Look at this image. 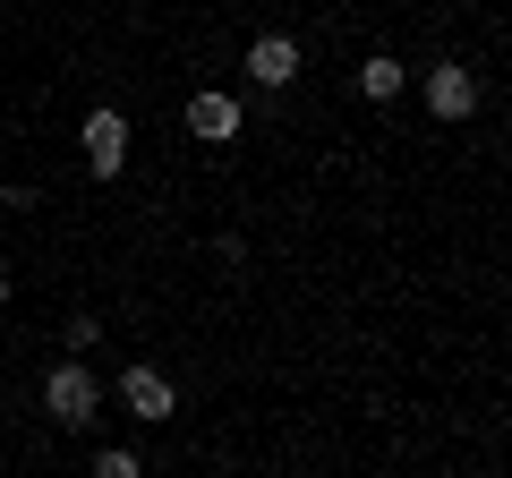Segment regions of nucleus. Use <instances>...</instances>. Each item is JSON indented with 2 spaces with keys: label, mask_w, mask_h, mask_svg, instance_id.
<instances>
[{
  "label": "nucleus",
  "mask_w": 512,
  "mask_h": 478,
  "mask_svg": "<svg viewBox=\"0 0 512 478\" xmlns=\"http://www.w3.org/2000/svg\"><path fill=\"white\" fill-rule=\"evenodd\" d=\"M43 410H52L60 427H94V410H103V376H94L86 359H60V368L43 376Z\"/></svg>",
  "instance_id": "1"
},
{
  "label": "nucleus",
  "mask_w": 512,
  "mask_h": 478,
  "mask_svg": "<svg viewBox=\"0 0 512 478\" xmlns=\"http://www.w3.org/2000/svg\"><path fill=\"white\" fill-rule=\"evenodd\" d=\"M402 60H393V52H376V60H359V94H367V103H393V94H402Z\"/></svg>",
  "instance_id": "7"
},
{
  "label": "nucleus",
  "mask_w": 512,
  "mask_h": 478,
  "mask_svg": "<svg viewBox=\"0 0 512 478\" xmlns=\"http://www.w3.org/2000/svg\"><path fill=\"white\" fill-rule=\"evenodd\" d=\"M248 77H256L265 94H282V86L299 77V43H291V35H256V43H248Z\"/></svg>",
  "instance_id": "5"
},
{
  "label": "nucleus",
  "mask_w": 512,
  "mask_h": 478,
  "mask_svg": "<svg viewBox=\"0 0 512 478\" xmlns=\"http://www.w3.org/2000/svg\"><path fill=\"white\" fill-rule=\"evenodd\" d=\"M0 308H9V274H0Z\"/></svg>",
  "instance_id": "9"
},
{
  "label": "nucleus",
  "mask_w": 512,
  "mask_h": 478,
  "mask_svg": "<svg viewBox=\"0 0 512 478\" xmlns=\"http://www.w3.org/2000/svg\"><path fill=\"white\" fill-rule=\"evenodd\" d=\"M94 478H146V461H137V453H120V444H111V453H94Z\"/></svg>",
  "instance_id": "8"
},
{
  "label": "nucleus",
  "mask_w": 512,
  "mask_h": 478,
  "mask_svg": "<svg viewBox=\"0 0 512 478\" xmlns=\"http://www.w3.org/2000/svg\"><path fill=\"white\" fill-rule=\"evenodd\" d=\"M188 137L231 146V137H239V94H188Z\"/></svg>",
  "instance_id": "6"
},
{
  "label": "nucleus",
  "mask_w": 512,
  "mask_h": 478,
  "mask_svg": "<svg viewBox=\"0 0 512 478\" xmlns=\"http://www.w3.org/2000/svg\"><path fill=\"white\" fill-rule=\"evenodd\" d=\"M120 163H128V120L120 111H86V171L94 180H120Z\"/></svg>",
  "instance_id": "2"
},
{
  "label": "nucleus",
  "mask_w": 512,
  "mask_h": 478,
  "mask_svg": "<svg viewBox=\"0 0 512 478\" xmlns=\"http://www.w3.org/2000/svg\"><path fill=\"white\" fill-rule=\"evenodd\" d=\"M120 402H128V419L163 427L171 410H180V393H171V376H163V368H128V376H120Z\"/></svg>",
  "instance_id": "3"
},
{
  "label": "nucleus",
  "mask_w": 512,
  "mask_h": 478,
  "mask_svg": "<svg viewBox=\"0 0 512 478\" xmlns=\"http://www.w3.org/2000/svg\"><path fill=\"white\" fill-rule=\"evenodd\" d=\"M427 111H436V120H470V111H478V77L461 69V60L427 69Z\"/></svg>",
  "instance_id": "4"
}]
</instances>
